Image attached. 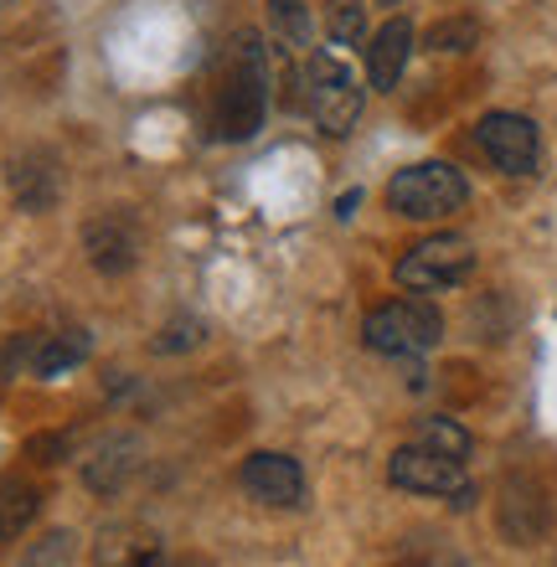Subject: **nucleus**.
Wrapping results in <instances>:
<instances>
[{"instance_id": "f257e3e1", "label": "nucleus", "mask_w": 557, "mask_h": 567, "mask_svg": "<svg viewBox=\"0 0 557 567\" xmlns=\"http://www.w3.org/2000/svg\"><path fill=\"white\" fill-rule=\"evenodd\" d=\"M264 114H269V47L258 31H243L233 42V73L223 78L212 104L217 140H254Z\"/></svg>"}, {"instance_id": "f03ea898", "label": "nucleus", "mask_w": 557, "mask_h": 567, "mask_svg": "<svg viewBox=\"0 0 557 567\" xmlns=\"http://www.w3.org/2000/svg\"><path fill=\"white\" fill-rule=\"evenodd\" d=\"M470 202V181L454 171L450 161H419L403 165L388 181V207L408 223H444L450 212H460Z\"/></svg>"}, {"instance_id": "7ed1b4c3", "label": "nucleus", "mask_w": 557, "mask_h": 567, "mask_svg": "<svg viewBox=\"0 0 557 567\" xmlns=\"http://www.w3.org/2000/svg\"><path fill=\"white\" fill-rule=\"evenodd\" d=\"M362 341L372 346L377 357H423V351H434L444 341V315L423 295L388 299V305H377L367 315Z\"/></svg>"}, {"instance_id": "20e7f679", "label": "nucleus", "mask_w": 557, "mask_h": 567, "mask_svg": "<svg viewBox=\"0 0 557 567\" xmlns=\"http://www.w3.org/2000/svg\"><path fill=\"white\" fill-rule=\"evenodd\" d=\"M300 99H305V109H310V120L320 124V135L341 140L362 120V83H357V73H351L341 58H331V52H316V58L305 62Z\"/></svg>"}, {"instance_id": "39448f33", "label": "nucleus", "mask_w": 557, "mask_h": 567, "mask_svg": "<svg viewBox=\"0 0 557 567\" xmlns=\"http://www.w3.org/2000/svg\"><path fill=\"white\" fill-rule=\"evenodd\" d=\"M470 269H475V248L460 233H434V238L413 243L403 258H398V284L408 295H439V289H454L465 284Z\"/></svg>"}, {"instance_id": "423d86ee", "label": "nucleus", "mask_w": 557, "mask_h": 567, "mask_svg": "<svg viewBox=\"0 0 557 567\" xmlns=\"http://www.w3.org/2000/svg\"><path fill=\"white\" fill-rule=\"evenodd\" d=\"M388 480L398 491H413V495H444L454 511H470V501H475V485L465 480V460H450V454L423 444L398 449L388 460Z\"/></svg>"}, {"instance_id": "0eeeda50", "label": "nucleus", "mask_w": 557, "mask_h": 567, "mask_svg": "<svg viewBox=\"0 0 557 567\" xmlns=\"http://www.w3.org/2000/svg\"><path fill=\"white\" fill-rule=\"evenodd\" d=\"M475 140L491 155V165L506 176H532L543 161V140H537V124L527 114H485L475 124Z\"/></svg>"}, {"instance_id": "6e6552de", "label": "nucleus", "mask_w": 557, "mask_h": 567, "mask_svg": "<svg viewBox=\"0 0 557 567\" xmlns=\"http://www.w3.org/2000/svg\"><path fill=\"white\" fill-rule=\"evenodd\" d=\"M238 485H243V495H248V501L274 506V511H295L305 501V470H300V460L274 454V449H258V454H248V460H243Z\"/></svg>"}, {"instance_id": "1a4fd4ad", "label": "nucleus", "mask_w": 557, "mask_h": 567, "mask_svg": "<svg viewBox=\"0 0 557 567\" xmlns=\"http://www.w3.org/2000/svg\"><path fill=\"white\" fill-rule=\"evenodd\" d=\"M496 526L501 537L512 542V547H532V542H543L553 532V501L537 480L527 475H512L501 485V506H496Z\"/></svg>"}, {"instance_id": "9d476101", "label": "nucleus", "mask_w": 557, "mask_h": 567, "mask_svg": "<svg viewBox=\"0 0 557 567\" xmlns=\"http://www.w3.org/2000/svg\"><path fill=\"white\" fill-rule=\"evenodd\" d=\"M83 248H89V264L99 274H130L140 258V233L130 217L104 212V217H93V223L83 227Z\"/></svg>"}, {"instance_id": "9b49d317", "label": "nucleus", "mask_w": 557, "mask_h": 567, "mask_svg": "<svg viewBox=\"0 0 557 567\" xmlns=\"http://www.w3.org/2000/svg\"><path fill=\"white\" fill-rule=\"evenodd\" d=\"M408 58H413V27L408 16H392L377 37H367V83L377 93H392L408 73Z\"/></svg>"}, {"instance_id": "f8f14e48", "label": "nucleus", "mask_w": 557, "mask_h": 567, "mask_svg": "<svg viewBox=\"0 0 557 567\" xmlns=\"http://www.w3.org/2000/svg\"><path fill=\"white\" fill-rule=\"evenodd\" d=\"M140 470V444L130 439V433H109V439H99L93 444V454L83 460V485L99 495H114L130 485V475Z\"/></svg>"}, {"instance_id": "ddd939ff", "label": "nucleus", "mask_w": 557, "mask_h": 567, "mask_svg": "<svg viewBox=\"0 0 557 567\" xmlns=\"http://www.w3.org/2000/svg\"><path fill=\"white\" fill-rule=\"evenodd\" d=\"M11 192L21 202V212H52L58 207V192H62V176H58V161L31 150V155H16L11 161Z\"/></svg>"}, {"instance_id": "4468645a", "label": "nucleus", "mask_w": 557, "mask_h": 567, "mask_svg": "<svg viewBox=\"0 0 557 567\" xmlns=\"http://www.w3.org/2000/svg\"><path fill=\"white\" fill-rule=\"evenodd\" d=\"M89 361V336L83 330H52L27 346V372L31 377H62Z\"/></svg>"}, {"instance_id": "2eb2a0df", "label": "nucleus", "mask_w": 557, "mask_h": 567, "mask_svg": "<svg viewBox=\"0 0 557 567\" xmlns=\"http://www.w3.org/2000/svg\"><path fill=\"white\" fill-rule=\"evenodd\" d=\"M37 511H42V495L37 485L21 475H0V542H16L37 522Z\"/></svg>"}, {"instance_id": "dca6fc26", "label": "nucleus", "mask_w": 557, "mask_h": 567, "mask_svg": "<svg viewBox=\"0 0 557 567\" xmlns=\"http://www.w3.org/2000/svg\"><path fill=\"white\" fill-rule=\"evenodd\" d=\"M269 27L279 52H305L310 47V11H305V0H269Z\"/></svg>"}, {"instance_id": "f3484780", "label": "nucleus", "mask_w": 557, "mask_h": 567, "mask_svg": "<svg viewBox=\"0 0 557 567\" xmlns=\"http://www.w3.org/2000/svg\"><path fill=\"white\" fill-rule=\"evenodd\" d=\"M413 444L439 449V454H450V460H470L475 439H470L465 423H454V419H419V429H413Z\"/></svg>"}, {"instance_id": "a211bd4d", "label": "nucleus", "mask_w": 557, "mask_h": 567, "mask_svg": "<svg viewBox=\"0 0 557 567\" xmlns=\"http://www.w3.org/2000/svg\"><path fill=\"white\" fill-rule=\"evenodd\" d=\"M326 31H331L336 47H367V6L362 0H331L326 6Z\"/></svg>"}, {"instance_id": "6ab92c4d", "label": "nucleus", "mask_w": 557, "mask_h": 567, "mask_svg": "<svg viewBox=\"0 0 557 567\" xmlns=\"http://www.w3.org/2000/svg\"><path fill=\"white\" fill-rule=\"evenodd\" d=\"M475 42H481V21L475 16H450V21H434V27L423 31L429 52H470Z\"/></svg>"}, {"instance_id": "aec40b11", "label": "nucleus", "mask_w": 557, "mask_h": 567, "mask_svg": "<svg viewBox=\"0 0 557 567\" xmlns=\"http://www.w3.org/2000/svg\"><path fill=\"white\" fill-rule=\"evenodd\" d=\"M207 341V320H196V315H182V320H171L161 336L151 341L155 357H176V351H192V346Z\"/></svg>"}, {"instance_id": "412c9836", "label": "nucleus", "mask_w": 557, "mask_h": 567, "mask_svg": "<svg viewBox=\"0 0 557 567\" xmlns=\"http://www.w3.org/2000/svg\"><path fill=\"white\" fill-rule=\"evenodd\" d=\"M73 532H52V537L31 542V553L21 567H73Z\"/></svg>"}, {"instance_id": "4be33fe9", "label": "nucleus", "mask_w": 557, "mask_h": 567, "mask_svg": "<svg viewBox=\"0 0 557 567\" xmlns=\"http://www.w3.org/2000/svg\"><path fill=\"white\" fill-rule=\"evenodd\" d=\"M135 567H171V563H166V557H161V553H151V557H140Z\"/></svg>"}, {"instance_id": "5701e85b", "label": "nucleus", "mask_w": 557, "mask_h": 567, "mask_svg": "<svg viewBox=\"0 0 557 567\" xmlns=\"http://www.w3.org/2000/svg\"><path fill=\"white\" fill-rule=\"evenodd\" d=\"M377 6H403V0H377Z\"/></svg>"}, {"instance_id": "b1692460", "label": "nucleus", "mask_w": 557, "mask_h": 567, "mask_svg": "<svg viewBox=\"0 0 557 567\" xmlns=\"http://www.w3.org/2000/svg\"><path fill=\"white\" fill-rule=\"evenodd\" d=\"M6 6H11V0H0V11H6Z\"/></svg>"}]
</instances>
